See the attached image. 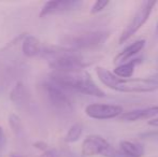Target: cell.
Returning a JSON list of instances; mask_svg holds the SVG:
<instances>
[{
	"label": "cell",
	"instance_id": "6da1fadb",
	"mask_svg": "<svg viewBox=\"0 0 158 157\" xmlns=\"http://www.w3.org/2000/svg\"><path fill=\"white\" fill-rule=\"evenodd\" d=\"M50 80L63 88L77 90L88 96L106 97V93L95 83L92 76L86 70H69V71H51Z\"/></svg>",
	"mask_w": 158,
	"mask_h": 157
},
{
	"label": "cell",
	"instance_id": "7a4b0ae2",
	"mask_svg": "<svg viewBox=\"0 0 158 157\" xmlns=\"http://www.w3.org/2000/svg\"><path fill=\"white\" fill-rule=\"evenodd\" d=\"M41 55L46 59L51 71H69L84 69L92 64L77 50L67 46L48 45L42 48Z\"/></svg>",
	"mask_w": 158,
	"mask_h": 157
},
{
	"label": "cell",
	"instance_id": "3957f363",
	"mask_svg": "<svg viewBox=\"0 0 158 157\" xmlns=\"http://www.w3.org/2000/svg\"><path fill=\"white\" fill-rule=\"evenodd\" d=\"M98 79L103 85L119 93H152L158 89L157 79H122L103 67L96 68Z\"/></svg>",
	"mask_w": 158,
	"mask_h": 157
},
{
	"label": "cell",
	"instance_id": "277c9868",
	"mask_svg": "<svg viewBox=\"0 0 158 157\" xmlns=\"http://www.w3.org/2000/svg\"><path fill=\"white\" fill-rule=\"evenodd\" d=\"M81 153L84 157L101 155L103 157H127L121 150L113 147L103 137L90 134L84 139Z\"/></svg>",
	"mask_w": 158,
	"mask_h": 157
},
{
	"label": "cell",
	"instance_id": "5b68a950",
	"mask_svg": "<svg viewBox=\"0 0 158 157\" xmlns=\"http://www.w3.org/2000/svg\"><path fill=\"white\" fill-rule=\"evenodd\" d=\"M44 97L53 109L63 113H71L73 111V105L71 98L64 92V88L53 83L52 81L44 82L41 85Z\"/></svg>",
	"mask_w": 158,
	"mask_h": 157
},
{
	"label": "cell",
	"instance_id": "8992f818",
	"mask_svg": "<svg viewBox=\"0 0 158 157\" xmlns=\"http://www.w3.org/2000/svg\"><path fill=\"white\" fill-rule=\"evenodd\" d=\"M109 38H110V32L108 31H89L67 37L64 42L66 45H68L67 48L79 51L101 46Z\"/></svg>",
	"mask_w": 158,
	"mask_h": 157
},
{
	"label": "cell",
	"instance_id": "52a82bcc",
	"mask_svg": "<svg viewBox=\"0 0 158 157\" xmlns=\"http://www.w3.org/2000/svg\"><path fill=\"white\" fill-rule=\"evenodd\" d=\"M156 2L155 1H144L141 3L137 12L132 16L131 21L126 26V28L123 30L121 37H119L118 43L124 44L126 41H128L133 35L137 34V31L148 22V17H150L151 13H152L153 9H154Z\"/></svg>",
	"mask_w": 158,
	"mask_h": 157
},
{
	"label": "cell",
	"instance_id": "ba28073f",
	"mask_svg": "<svg viewBox=\"0 0 158 157\" xmlns=\"http://www.w3.org/2000/svg\"><path fill=\"white\" fill-rule=\"evenodd\" d=\"M124 113L123 107L117 105H104V103H90L85 108V114L90 118L104 121L118 118Z\"/></svg>",
	"mask_w": 158,
	"mask_h": 157
},
{
	"label": "cell",
	"instance_id": "9c48e42d",
	"mask_svg": "<svg viewBox=\"0 0 158 157\" xmlns=\"http://www.w3.org/2000/svg\"><path fill=\"white\" fill-rule=\"evenodd\" d=\"M80 6H81V2L74 1V0H50V1H46L42 6L39 16L45 17L48 15L68 12L79 8Z\"/></svg>",
	"mask_w": 158,
	"mask_h": 157
},
{
	"label": "cell",
	"instance_id": "30bf717a",
	"mask_svg": "<svg viewBox=\"0 0 158 157\" xmlns=\"http://www.w3.org/2000/svg\"><path fill=\"white\" fill-rule=\"evenodd\" d=\"M158 116V105H153V107L143 108V109H137L132 110L129 112H124L119 118L123 122L127 123H132L140 119H148V118H155Z\"/></svg>",
	"mask_w": 158,
	"mask_h": 157
},
{
	"label": "cell",
	"instance_id": "8fae6325",
	"mask_svg": "<svg viewBox=\"0 0 158 157\" xmlns=\"http://www.w3.org/2000/svg\"><path fill=\"white\" fill-rule=\"evenodd\" d=\"M145 46V40H137L135 42L131 43L130 45H128L126 48H124L122 52H119L116 56L114 57V64L116 65H121V64L126 63V60L130 59L131 57H133L135 55H137L139 52H141Z\"/></svg>",
	"mask_w": 158,
	"mask_h": 157
},
{
	"label": "cell",
	"instance_id": "7c38bea8",
	"mask_svg": "<svg viewBox=\"0 0 158 157\" xmlns=\"http://www.w3.org/2000/svg\"><path fill=\"white\" fill-rule=\"evenodd\" d=\"M22 51L26 57H35L41 54L42 45L38 38L33 36H26L22 41Z\"/></svg>",
	"mask_w": 158,
	"mask_h": 157
},
{
	"label": "cell",
	"instance_id": "4fadbf2b",
	"mask_svg": "<svg viewBox=\"0 0 158 157\" xmlns=\"http://www.w3.org/2000/svg\"><path fill=\"white\" fill-rule=\"evenodd\" d=\"M139 64H141V59L137 58L127 61V63L121 64V65H117L116 68L114 69V71H113V74L122 79H129L132 76L135 67Z\"/></svg>",
	"mask_w": 158,
	"mask_h": 157
},
{
	"label": "cell",
	"instance_id": "5bb4252c",
	"mask_svg": "<svg viewBox=\"0 0 158 157\" xmlns=\"http://www.w3.org/2000/svg\"><path fill=\"white\" fill-rule=\"evenodd\" d=\"M121 151L127 157H143L144 156V147L139 143L132 142V141L123 140L119 143Z\"/></svg>",
	"mask_w": 158,
	"mask_h": 157
},
{
	"label": "cell",
	"instance_id": "9a60e30c",
	"mask_svg": "<svg viewBox=\"0 0 158 157\" xmlns=\"http://www.w3.org/2000/svg\"><path fill=\"white\" fill-rule=\"evenodd\" d=\"M82 132H83V125L81 123H75L70 127L68 130L66 137H64V141L67 143H74L81 138Z\"/></svg>",
	"mask_w": 158,
	"mask_h": 157
},
{
	"label": "cell",
	"instance_id": "2e32d148",
	"mask_svg": "<svg viewBox=\"0 0 158 157\" xmlns=\"http://www.w3.org/2000/svg\"><path fill=\"white\" fill-rule=\"evenodd\" d=\"M26 97V92H25V87H24L23 83L19 82L16 83V85L13 87V89L10 93V99L16 105H21L24 101Z\"/></svg>",
	"mask_w": 158,
	"mask_h": 157
},
{
	"label": "cell",
	"instance_id": "e0dca14e",
	"mask_svg": "<svg viewBox=\"0 0 158 157\" xmlns=\"http://www.w3.org/2000/svg\"><path fill=\"white\" fill-rule=\"evenodd\" d=\"M9 125L11 126L13 132H14L16 136H19V134L23 132V124H22V121L16 114L12 113L9 115Z\"/></svg>",
	"mask_w": 158,
	"mask_h": 157
},
{
	"label": "cell",
	"instance_id": "ac0fdd59",
	"mask_svg": "<svg viewBox=\"0 0 158 157\" xmlns=\"http://www.w3.org/2000/svg\"><path fill=\"white\" fill-rule=\"evenodd\" d=\"M109 3H110V1H103V0H98V1H96L94 4H93L92 9H90V13L92 14H97V13L101 12L103 9H106V6H109Z\"/></svg>",
	"mask_w": 158,
	"mask_h": 157
},
{
	"label": "cell",
	"instance_id": "d6986e66",
	"mask_svg": "<svg viewBox=\"0 0 158 157\" xmlns=\"http://www.w3.org/2000/svg\"><path fill=\"white\" fill-rule=\"evenodd\" d=\"M40 157H61L56 150H46Z\"/></svg>",
	"mask_w": 158,
	"mask_h": 157
},
{
	"label": "cell",
	"instance_id": "ffe728a7",
	"mask_svg": "<svg viewBox=\"0 0 158 157\" xmlns=\"http://www.w3.org/2000/svg\"><path fill=\"white\" fill-rule=\"evenodd\" d=\"M33 147L38 150H41V151H44L45 152L48 150V144L43 141H38V142H35L33 143Z\"/></svg>",
	"mask_w": 158,
	"mask_h": 157
},
{
	"label": "cell",
	"instance_id": "44dd1931",
	"mask_svg": "<svg viewBox=\"0 0 158 157\" xmlns=\"http://www.w3.org/2000/svg\"><path fill=\"white\" fill-rule=\"evenodd\" d=\"M4 143H6V134H4L2 127H0V147H2Z\"/></svg>",
	"mask_w": 158,
	"mask_h": 157
},
{
	"label": "cell",
	"instance_id": "7402d4cb",
	"mask_svg": "<svg viewBox=\"0 0 158 157\" xmlns=\"http://www.w3.org/2000/svg\"><path fill=\"white\" fill-rule=\"evenodd\" d=\"M148 124L152 127H157L158 128V118H152L151 121L148 122Z\"/></svg>",
	"mask_w": 158,
	"mask_h": 157
},
{
	"label": "cell",
	"instance_id": "603a6c76",
	"mask_svg": "<svg viewBox=\"0 0 158 157\" xmlns=\"http://www.w3.org/2000/svg\"><path fill=\"white\" fill-rule=\"evenodd\" d=\"M10 157H24V156L19 155V154H11V156H10Z\"/></svg>",
	"mask_w": 158,
	"mask_h": 157
},
{
	"label": "cell",
	"instance_id": "cb8c5ba5",
	"mask_svg": "<svg viewBox=\"0 0 158 157\" xmlns=\"http://www.w3.org/2000/svg\"><path fill=\"white\" fill-rule=\"evenodd\" d=\"M156 35H157V37H158V23H157V26H156Z\"/></svg>",
	"mask_w": 158,
	"mask_h": 157
}]
</instances>
